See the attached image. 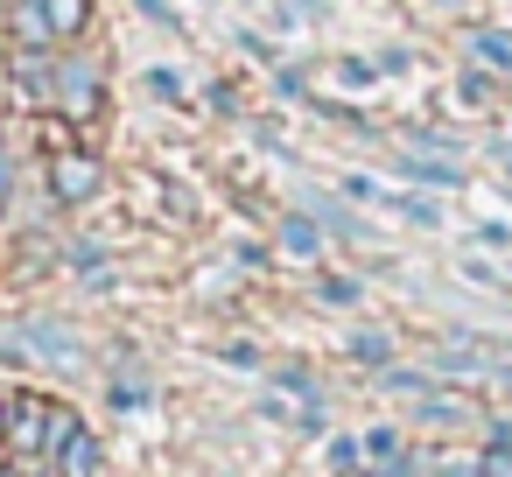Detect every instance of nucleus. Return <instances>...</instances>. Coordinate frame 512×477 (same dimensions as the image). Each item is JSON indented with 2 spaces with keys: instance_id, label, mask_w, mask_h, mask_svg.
<instances>
[{
  "instance_id": "f257e3e1",
  "label": "nucleus",
  "mask_w": 512,
  "mask_h": 477,
  "mask_svg": "<svg viewBox=\"0 0 512 477\" xmlns=\"http://www.w3.org/2000/svg\"><path fill=\"white\" fill-rule=\"evenodd\" d=\"M78 428H85V421H78L71 407H50L43 393H8V428H0V435H8L22 456H57Z\"/></svg>"
},
{
  "instance_id": "f03ea898",
  "label": "nucleus",
  "mask_w": 512,
  "mask_h": 477,
  "mask_svg": "<svg viewBox=\"0 0 512 477\" xmlns=\"http://www.w3.org/2000/svg\"><path fill=\"white\" fill-rule=\"evenodd\" d=\"M99 183H106L99 155H78V148H64V155L50 162V197H57V204H92V197H99Z\"/></svg>"
},
{
  "instance_id": "7ed1b4c3",
  "label": "nucleus",
  "mask_w": 512,
  "mask_h": 477,
  "mask_svg": "<svg viewBox=\"0 0 512 477\" xmlns=\"http://www.w3.org/2000/svg\"><path fill=\"white\" fill-rule=\"evenodd\" d=\"M57 99H64V113H71V120H85V113H92L99 85H92V64H85V57H64V64H57Z\"/></svg>"
},
{
  "instance_id": "20e7f679",
  "label": "nucleus",
  "mask_w": 512,
  "mask_h": 477,
  "mask_svg": "<svg viewBox=\"0 0 512 477\" xmlns=\"http://www.w3.org/2000/svg\"><path fill=\"white\" fill-rule=\"evenodd\" d=\"M8 351H36V358H50L57 372H71V365H78V344H71V337H64L57 323H29V330H22V337H15Z\"/></svg>"
},
{
  "instance_id": "39448f33",
  "label": "nucleus",
  "mask_w": 512,
  "mask_h": 477,
  "mask_svg": "<svg viewBox=\"0 0 512 477\" xmlns=\"http://www.w3.org/2000/svg\"><path fill=\"white\" fill-rule=\"evenodd\" d=\"M8 29H15V43H22V50H50V43H57V22H50L43 0H22V8L8 15Z\"/></svg>"
},
{
  "instance_id": "423d86ee",
  "label": "nucleus",
  "mask_w": 512,
  "mask_h": 477,
  "mask_svg": "<svg viewBox=\"0 0 512 477\" xmlns=\"http://www.w3.org/2000/svg\"><path fill=\"white\" fill-rule=\"evenodd\" d=\"M50 463H57V477H99V435H92V428H78Z\"/></svg>"
},
{
  "instance_id": "0eeeda50",
  "label": "nucleus",
  "mask_w": 512,
  "mask_h": 477,
  "mask_svg": "<svg viewBox=\"0 0 512 477\" xmlns=\"http://www.w3.org/2000/svg\"><path fill=\"white\" fill-rule=\"evenodd\" d=\"M400 176H414V183H428V190H456V183H463V169H456L449 155H407Z\"/></svg>"
},
{
  "instance_id": "6e6552de",
  "label": "nucleus",
  "mask_w": 512,
  "mask_h": 477,
  "mask_svg": "<svg viewBox=\"0 0 512 477\" xmlns=\"http://www.w3.org/2000/svg\"><path fill=\"white\" fill-rule=\"evenodd\" d=\"M281 246H288L295 260H316V253H323V225H316L309 211H288V218H281Z\"/></svg>"
},
{
  "instance_id": "1a4fd4ad",
  "label": "nucleus",
  "mask_w": 512,
  "mask_h": 477,
  "mask_svg": "<svg viewBox=\"0 0 512 477\" xmlns=\"http://www.w3.org/2000/svg\"><path fill=\"white\" fill-rule=\"evenodd\" d=\"M470 57L491 64V71H512V36H505V29H477V36H470Z\"/></svg>"
},
{
  "instance_id": "9d476101",
  "label": "nucleus",
  "mask_w": 512,
  "mask_h": 477,
  "mask_svg": "<svg viewBox=\"0 0 512 477\" xmlns=\"http://www.w3.org/2000/svg\"><path fill=\"white\" fill-rule=\"evenodd\" d=\"M43 8H50V22H57V43L85 36V22H92V0H43Z\"/></svg>"
},
{
  "instance_id": "9b49d317",
  "label": "nucleus",
  "mask_w": 512,
  "mask_h": 477,
  "mask_svg": "<svg viewBox=\"0 0 512 477\" xmlns=\"http://www.w3.org/2000/svg\"><path fill=\"white\" fill-rule=\"evenodd\" d=\"M358 442H365V470H379V463H400V456H407V449H400V428H365Z\"/></svg>"
},
{
  "instance_id": "f8f14e48",
  "label": "nucleus",
  "mask_w": 512,
  "mask_h": 477,
  "mask_svg": "<svg viewBox=\"0 0 512 477\" xmlns=\"http://www.w3.org/2000/svg\"><path fill=\"white\" fill-rule=\"evenodd\" d=\"M351 358L386 372V365H393V337H386V330H358V337H351Z\"/></svg>"
},
{
  "instance_id": "ddd939ff",
  "label": "nucleus",
  "mask_w": 512,
  "mask_h": 477,
  "mask_svg": "<svg viewBox=\"0 0 512 477\" xmlns=\"http://www.w3.org/2000/svg\"><path fill=\"white\" fill-rule=\"evenodd\" d=\"M330 470H344V477L365 470V442H358V435H337V442H330Z\"/></svg>"
},
{
  "instance_id": "4468645a",
  "label": "nucleus",
  "mask_w": 512,
  "mask_h": 477,
  "mask_svg": "<svg viewBox=\"0 0 512 477\" xmlns=\"http://www.w3.org/2000/svg\"><path fill=\"white\" fill-rule=\"evenodd\" d=\"M316 295H323L330 309H351V302H358V281H351V274H323V288H316Z\"/></svg>"
},
{
  "instance_id": "2eb2a0df",
  "label": "nucleus",
  "mask_w": 512,
  "mask_h": 477,
  "mask_svg": "<svg viewBox=\"0 0 512 477\" xmlns=\"http://www.w3.org/2000/svg\"><path fill=\"white\" fill-rule=\"evenodd\" d=\"M421 421L449 428V421H463V407H456V400H442V393H428V400H421Z\"/></svg>"
},
{
  "instance_id": "dca6fc26",
  "label": "nucleus",
  "mask_w": 512,
  "mask_h": 477,
  "mask_svg": "<svg viewBox=\"0 0 512 477\" xmlns=\"http://www.w3.org/2000/svg\"><path fill=\"white\" fill-rule=\"evenodd\" d=\"M477 470H484V477H512V442H491V449L477 456Z\"/></svg>"
},
{
  "instance_id": "f3484780",
  "label": "nucleus",
  "mask_w": 512,
  "mask_h": 477,
  "mask_svg": "<svg viewBox=\"0 0 512 477\" xmlns=\"http://www.w3.org/2000/svg\"><path fill=\"white\" fill-rule=\"evenodd\" d=\"M337 78H344V85H351V92H365V85H372V78H379V71H372V64H365V57H344V64H337Z\"/></svg>"
},
{
  "instance_id": "a211bd4d",
  "label": "nucleus",
  "mask_w": 512,
  "mask_h": 477,
  "mask_svg": "<svg viewBox=\"0 0 512 477\" xmlns=\"http://www.w3.org/2000/svg\"><path fill=\"white\" fill-rule=\"evenodd\" d=\"M393 211H400V218H414V225H435V218H442L428 197H393Z\"/></svg>"
},
{
  "instance_id": "6ab92c4d",
  "label": "nucleus",
  "mask_w": 512,
  "mask_h": 477,
  "mask_svg": "<svg viewBox=\"0 0 512 477\" xmlns=\"http://www.w3.org/2000/svg\"><path fill=\"white\" fill-rule=\"evenodd\" d=\"M148 92H155V99H176L183 85H176V71H148Z\"/></svg>"
},
{
  "instance_id": "aec40b11",
  "label": "nucleus",
  "mask_w": 512,
  "mask_h": 477,
  "mask_svg": "<svg viewBox=\"0 0 512 477\" xmlns=\"http://www.w3.org/2000/svg\"><path fill=\"white\" fill-rule=\"evenodd\" d=\"M141 15H148V22H162V29H176V8H169V0H141Z\"/></svg>"
},
{
  "instance_id": "412c9836",
  "label": "nucleus",
  "mask_w": 512,
  "mask_h": 477,
  "mask_svg": "<svg viewBox=\"0 0 512 477\" xmlns=\"http://www.w3.org/2000/svg\"><path fill=\"white\" fill-rule=\"evenodd\" d=\"M372 477H421V463H414V456H400V463H379Z\"/></svg>"
},
{
  "instance_id": "4be33fe9",
  "label": "nucleus",
  "mask_w": 512,
  "mask_h": 477,
  "mask_svg": "<svg viewBox=\"0 0 512 477\" xmlns=\"http://www.w3.org/2000/svg\"><path fill=\"white\" fill-rule=\"evenodd\" d=\"M435 477H484V470H477V463H442Z\"/></svg>"
},
{
  "instance_id": "5701e85b",
  "label": "nucleus",
  "mask_w": 512,
  "mask_h": 477,
  "mask_svg": "<svg viewBox=\"0 0 512 477\" xmlns=\"http://www.w3.org/2000/svg\"><path fill=\"white\" fill-rule=\"evenodd\" d=\"M8 190H15V169H8V162H0V211H8Z\"/></svg>"
},
{
  "instance_id": "b1692460",
  "label": "nucleus",
  "mask_w": 512,
  "mask_h": 477,
  "mask_svg": "<svg viewBox=\"0 0 512 477\" xmlns=\"http://www.w3.org/2000/svg\"><path fill=\"white\" fill-rule=\"evenodd\" d=\"M295 8H302V15H330V0H295Z\"/></svg>"
},
{
  "instance_id": "393cba45",
  "label": "nucleus",
  "mask_w": 512,
  "mask_h": 477,
  "mask_svg": "<svg viewBox=\"0 0 512 477\" xmlns=\"http://www.w3.org/2000/svg\"><path fill=\"white\" fill-rule=\"evenodd\" d=\"M0 428H8V393H0Z\"/></svg>"
},
{
  "instance_id": "a878e982",
  "label": "nucleus",
  "mask_w": 512,
  "mask_h": 477,
  "mask_svg": "<svg viewBox=\"0 0 512 477\" xmlns=\"http://www.w3.org/2000/svg\"><path fill=\"white\" fill-rule=\"evenodd\" d=\"M505 183H512V155H505Z\"/></svg>"
},
{
  "instance_id": "bb28decb",
  "label": "nucleus",
  "mask_w": 512,
  "mask_h": 477,
  "mask_svg": "<svg viewBox=\"0 0 512 477\" xmlns=\"http://www.w3.org/2000/svg\"><path fill=\"white\" fill-rule=\"evenodd\" d=\"M0 22H8V15H0Z\"/></svg>"
}]
</instances>
